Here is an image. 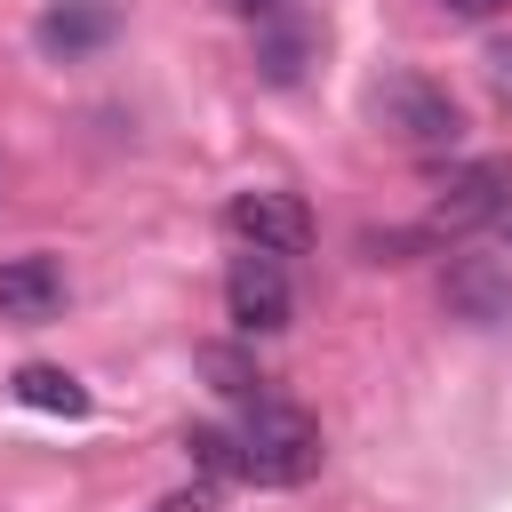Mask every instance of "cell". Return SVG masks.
<instances>
[{"mask_svg": "<svg viewBox=\"0 0 512 512\" xmlns=\"http://www.w3.org/2000/svg\"><path fill=\"white\" fill-rule=\"evenodd\" d=\"M240 480H256V488H304L312 472H320V424L304 416V408H288V400H248V416H240Z\"/></svg>", "mask_w": 512, "mask_h": 512, "instance_id": "1", "label": "cell"}, {"mask_svg": "<svg viewBox=\"0 0 512 512\" xmlns=\"http://www.w3.org/2000/svg\"><path fill=\"white\" fill-rule=\"evenodd\" d=\"M376 120H384L408 152H456V144H464L456 96H448L440 80H424V72H384V80H376Z\"/></svg>", "mask_w": 512, "mask_h": 512, "instance_id": "2", "label": "cell"}, {"mask_svg": "<svg viewBox=\"0 0 512 512\" xmlns=\"http://www.w3.org/2000/svg\"><path fill=\"white\" fill-rule=\"evenodd\" d=\"M224 232L240 240V248H256V256H304L312 248V208L296 200V192H280V184H248V192H232L224 200Z\"/></svg>", "mask_w": 512, "mask_h": 512, "instance_id": "3", "label": "cell"}, {"mask_svg": "<svg viewBox=\"0 0 512 512\" xmlns=\"http://www.w3.org/2000/svg\"><path fill=\"white\" fill-rule=\"evenodd\" d=\"M512 208V176L496 160H456L440 184H432V224L424 232H480Z\"/></svg>", "mask_w": 512, "mask_h": 512, "instance_id": "4", "label": "cell"}, {"mask_svg": "<svg viewBox=\"0 0 512 512\" xmlns=\"http://www.w3.org/2000/svg\"><path fill=\"white\" fill-rule=\"evenodd\" d=\"M224 312H232L240 336H272V328H288V312H296V296H288V264L240 248L232 272H224Z\"/></svg>", "mask_w": 512, "mask_h": 512, "instance_id": "5", "label": "cell"}, {"mask_svg": "<svg viewBox=\"0 0 512 512\" xmlns=\"http://www.w3.org/2000/svg\"><path fill=\"white\" fill-rule=\"evenodd\" d=\"M64 264L48 256V248H32V256H8L0 264V320L8 328H48L56 312H64Z\"/></svg>", "mask_w": 512, "mask_h": 512, "instance_id": "6", "label": "cell"}, {"mask_svg": "<svg viewBox=\"0 0 512 512\" xmlns=\"http://www.w3.org/2000/svg\"><path fill=\"white\" fill-rule=\"evenodd\" d=\"M440 304H448L456 320H472V328L512 320V264H504V256H456L448 280H440Z\"/></svg>", "mask_w": 512, "mask_h": 512, "instance_id": "7", "label": "cell"}, {"mask_svg": "<svg viewBox=\"0 0 512 512\" xmlns=\"http://www.w3.org/2000/svg\"><path fill=\"white\" fill-rule=\"evenodd\" d=\"M112 8L104 0H56L48 16H40V48L48 56H80V48H96V40H112Z\"/></svg>", "mask_w": 512, "mask_h": 512, "instance_id": "8", "label": "cell"}, {"mask_svg": "<svg viewBox=\"0 0 512 512\" xmlns=\"http://www.w3.org/2000/svg\"><path fill=\"white\" fill-rule=\"evenodd\" d=\"M8 392H16L24 408H40V416H88V408H96V400H88V384H80V376H64V368H48V360H24Z\"/></svg>", "mask_w": 512, "mask_h": 512, "instance_id": "9", "label": "cell"}, {"mask_svg": "<svg viewBox=\"0 0 512 512\" xmlns=\"http://www.w3.org/2000/svg\"><path fill=\"white\" fill-rule=\"evenodd\" d=\"M304 56H312V32H304L296 16H264V24H256V64H264L272 88H288V80L304 72Z\"/></svg>", "mask_w": 512, "mask_h": 512, "instance_id": "10", "label": "cell"}, {"mask_svg": "<svg viewBox=\"0 0 512 512\" xmlns=\"http://www.w3.org/2000/svg\"><path fill=\"white\" fill-rule=\"evenodd\" d=\"M200 376H208L224 400H256V384H264V376H256V360H248L240 344H200Z\"/></svg>", "mask_w": 512, "mask_h": 512, "instance_id": "11", "label": "cell"}, {"mask_svg": "<svg viewBox=\"0 0 512 512\" xmlns=\"http://www.w3.org/2000/svg\"><path fill=\"white\" fill-rule=\"evenodd\" d=\"M184 456H192L200 472H216V480H224V472L240 480V440H232L224 424H192V432H184Z\"/></svg>", "mask_w": 512, "mask_h": 512, "instance_id": "12", "label": "cell"}, {"mask_svg": "<svg viewBox=\"0 0 512 512\" xmlns=\"http://www.w3.org/2000/svg\"><path fill=\"white\" fill-rule=\"evenodd\" d=\"M424 240H432V232H368L360 248H368L376 264H400V256H408V248H424Z\"/></svg>", "mask_w": 512, "mask_h": 512, "instance_id": "13", "label": "cell"}, {"mask_svg": "<svg viewBox=\"0 0 512 512\" xmlns=\"http://www.w3.org/2000/svg\"><path fill=\"white\" fill-rule=\"evenodd\" d=\"M488 80H496V96L512 104V40H496V48H488Z\"/></svg>", "mask_w": 512, "mask_h": 512, "instance_id": "14", "label": "cell"}, {"mask_svg": "<svg viewBox=\"0 0 512 512\" xmlns=\"http://www.w3.org/2000/svg\"><path fill=\"white\" fill-rule=\"evenodd\" d=\"M440 8H448V16H464V24H488V16H504L512 0H440Z\"/></svg>", "mask_w": 512, "mask_h": 512, "instance_id": "15", "label": "cell"}, {"mask_svg": "<svg viewBox=\"0 0 512 512\" xmlns=\"http://www.w3.org/2000/svg\"><path fill=\"white\" fill-rule=\"evenodd\" d=\"M160 512H208V488H184V496H168Z\"/></svg>", "mask_w": 512, "mask_h": 512, "instance_id": "16", "label": "cell"}, {"mask_svg": "<svg viewBox=\"0 0 512 512\" xmlns=\"http://www.w3.org/2000/svg\"><path fill=\"white\" fill-rule=\"evenodd\" d=\"M496 224H504V240H512V208H504V216H496Z\"/></svg>", "mask_w": 512, "mask_h": 512, "instance_id": "17", "label": "cell"}, {"mask_svg": "<svg viewBox=\"0 0 512 512\" xmlns=\"http://www.w3.org/2000/svg\"><path fill=\"white\" fill-rule=\"evenodd\" d=\"M0 192H8V176H0Z\"/></svg>", "mask_w": 512, "mask_h": 512, "instance_id": "18", "label": "cell"}]
</instances>
